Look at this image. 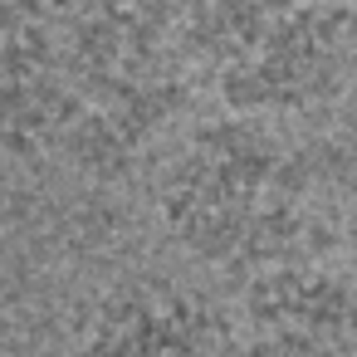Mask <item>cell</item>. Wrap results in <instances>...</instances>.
I'll use <instances>...</instances> for the list:
<instances>
[{
    "label": "cell",
    "instance_id": "6da1fadb",
    "mask_svg": "<svg viewBox=\"0 0 357 357\" xmlns=\"http://www.w3.org/2000/svg\"><path fill=\"white\" fill-rule=\"evenodd\" d=\"M162 220L196 255L245 264L279 255L298 230V176L289 152L250 118L201 128L162 176Z\"/></svg>",
    "mask_w": 357,
    "mask_h": 357
},
{
    "label": "cell",
    "instance_id": "7a4b0ae2",
    "mask_svg": "<svg viewBox=\"0 0 357 357\" xmlns=\"http://www.w3.org/2000/svg\"><path fill=\"white\" fill-rule=\"evenodd\" d=\"M201 45L235 113L303 108L337 79V35L303 0H215Z\"/></svg>",
    "mask_w": 357,
    "mask_h": 357
},
{
    "label": "cell",
    "instance_id": "3957f363",
    "mask_svg": "<svg viewBox=\"0 0 357 357\" xmlns=\"http://www.w3.org/2000/svg\"><path fill=\"white\" fill-rule=\"evenodd\" d=\"M74 357H245V347L201 294L123 284L89 313Z\"/></svg>",
    "mask_w": 357,
    "mask_h": 357
},
{
    "label": "cell",
    "instance_id": "277c9868",
    "mask_svg": "<svg viewBox=\"0 0 357 357\" xmlns=\"http://www.w3.org/2000/svg\"><path fill=\"white\" fill-rule=\"evenodd\" d=\"M245 308L279 357H337L357 342V294L323 269L279 264L255 279Z\"/></svg>",
    "mask_w": 357,
    "mask_h": 357
},
{
    "label": "cell",
    "instance_id": "5b68a950",
    "mask_svg": "<svg viewBox=\"0 0 357 357\" xmlns=\"http://www.w3.org/2000/svg\"><path fill=\"white\" fill-rule=\"evenodd\" d=\"M69 79L20 35H0V167L40 157L69 132Z\"/></svg>",
    "mask_w": 357,
    "mask_h": 357
},
{
    "label": "cell",
    "instance_id": "8992f818",
    "mask_svg": "<svg viewBox=\"0 0 357 357\" xmlns=\"http://www.w3.org/2000/svg\"><path fill=\"white\" fill-rule=\"evenodd\" d=\"M303 6H308L337 40H357V0H303Z\"/></svg>",
    "mask_w": 357,
    "mask_h": 357
}]
</instances>
